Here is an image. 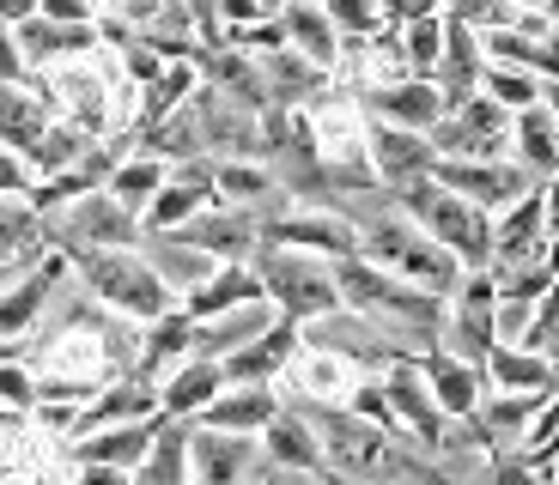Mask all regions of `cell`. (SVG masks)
Here are the masks:
<instances>
[{
	"instance_id": "obj_1",
	"label": "cell",
	"mask_w": 559,
	"mask_h": 485,
	"mask_svg": "<svg viewBox=\"0 0 559 485\" xmlns=\"http://www.w3.org/2000/svg\"><path fill=\"white\" fill-rule=\"evenodd\" d=\"M293 407L310 419V431H317L322 468L341 473V480H353V485H462L444 461H432L414 437H402V431L365 425L347 407H305V401H293Z\"/></svg>"
},
{
	"instance_id": "obj_2",
	"label": "cell",
	"mask_w": 559,
	"mask_h": 485,
	"mask_svg": "<svg viewBox=\"0 0 559 485\" xmlns=\"http://www.w3.org/2000/svg\"><path fill=\"white\" fill-rule=\"evenodd\" d=\"M335 291H341V310H353V316H365L371 328L390 340L402 359H432L438 352V322H444V304L438 298H426V291H414L407 279L383 274V267L371 262H335Z\"/></svg>"
},
{
	"instance_id": "obj_3",
	"label": "cell",
	"mask_w": 559,
	"mask_h": 485,
	"mask_svg": "<svg viewBox=\"0 0 559 485\" xmlns=\"http://www.w3.org/2000/svg\"><path fill=\"white\" fill-rule=\"evenodd\" d=\"M395 207L432 237L462 274H487L492 267V219L480 207H468L462 194L438 189L432 177H419V182H407V189H395Z\"/></svg>"
},
{
	"instance_id": "obj_4",
	"label": "cell",
	"mask_w": 559,
	"mask_h": 485,
	"mask_svg": "<svg viewBox=\"0 0 559 485\" xmlns=\"http://www.w3.org/2000/svg\"><path fill=\"white\" fill-rule=\"evenodd\" d=\"M68 267H73V286H80L98 310H110L116 322H134V328H146V322H158L165 310H177V298L158 286V274L140 262V250L73 255Z\"/></svg>"
},
{
	"instance_id": "obj_5",
	"label": "cell",
	"mask_w": 559,
	"mask_h": 485,
	"mask_svg": "<svg viewBox=\"0 0 559 485\" xmlns=\"http://www.w3.org/2000/svg\"><path fill=\"white\" fill-rule=\"evenodd\" d=\"M255 286H262V298L274 304V316H286L293 328H305V322L317 316H335L341 310V291H335V267L317 262V255H298V250H255L250 262Z\"/></svg>"
},
{
	"instance_id": "obj_6",
	"label": "cell",
	"mask_w": 559,
	"mask_h": 485,
	"mask_svg": "<svg viewBox=\"0 0 559 485\" xmlns=\"http://www.w3.org/2000/svg\"><path fill=\"white\" fill-rule=\"evenodd\" d=\"M43 231H49V250L56 255H98V250H134L140 243V219L134 213H122L104 189L80 194L73 207H61L56 219H43Z\"/></svg>"
},
{
	"instance_id": "obj_7",
	"label": "cell",
	"mask_w": 559,
	"mask_h": 485,
	"mask_svg": "<svg viewBox=\"0 0 559 485\" xmlns=\"http://www.w3.org/2000/svg\"><path fill=\"white\" fill-rule=\"evenodd\" d=\"M68 255H37L31 267H19L7 286H0V347L25 352V340L43 328V316H49V304H56V291L68 286Z\"/></svg>"
},
{
	"instance_id": "obj_8",
	"label": "cell",
	"mask_w": 559,
	"mask_h": 485,
	"mask_svg": "<svg viewBox=\"0 0 559 485\" xmlns=\"http://www.w3.org/2000/svg\"><path fill=\"white\" fill-rule=\"evenodd\" d=\"M432 182H438V189H450V194H462V201L480 207L487 219H499L504 207H518L523 194L542 189V182H530V170H523L518 158H462V165L438 158Z\"/></svg>"
},
{
	"instance_id": "obj_9",
	"label": "cell",
	"mask_w": 559,
	"mask_h": 485,
	"mask_svg": "<svg viewBox=\"0 0 559 485\" xmlns=\"http://www.w3.org/2000/svg\"><path fill=\"white\" fill-rule=\"evenodd\" d=\"M426 140H432V158H450V165H462V158H511V116L492 97H468V104L438 116V128Z\"/></svg>"
},
{
	"instance_id": "obj_10",
	"label": "cell",
	"mask_w": 559,
	"mask_h": 485,
	"mask_svg": "<svg viewBox=\"0 0 559 485\" xmlns=\"http://www.w3.org/2000/svg\"><path fill=\"white\" fill-rule=\"evenodd\" d=\"M492 274H462V286L450 291L444 322H438V352L462 364H487V352L499 347L492 340Z\"/></svg>"
},
{
	"instance_id": "obj_11",
	"label": "cell",
	"mask_w": 559,
	"mask_h": 485,
	"mask_svg": "<svg viewBox=\"0 0 559 485\" xmlns=\"http://www.w3.org/2000/svg\"><path fill=\"white\" fill-rule=\"evenodd\" d=\"M262 243H267V250L317 255V262H329V267L359 255V231H353L335 207H293V213H280V219L262 225Z\"/></svg>"
},
{
	"instance_id": "obj_12",
	"label": "cell",
	"mask_w": 559,
	"mask_h": 485,
	"mask_svg": "<svg viewBox=\"0 0 559 485\" xmlns=\"http://www.w3.org/2000/svg\"><path fill=\"white\" fill-rule=\"evenodd\" d=\"M378 388H383V401H390V419H395V431L402 437H414L426 456L438 461V449H444V431H450V419L432 407V395H426V376H419V364H407V359H395V364H383L378 371Z\"/></svg>"
},
{
	"instance_id": "obj_13",
	"label": "cell",
	"mask_w": 559,
	"mask_h": 485,
	"mask_svg": "<svg viewBox=\"0 0 559 485\" xmlns=\"http://www.w3.org/2000/svg\"><path fill=\"white\" fill-rule=\"evenodd\" d=\"M182 468H189V485H250L262 473V449H255V437H219V431L189 425Z\"/></svg>"
},
{
	"instance_id": "obj_14",
	"label": "cell",
	"mask_w": 559,
	"mask_h": 485,
	"mask_svg": "<svg viewBox=\"0 0 559 485\" xmlns=\"http://www.w3.org/2000/svg\"><path fill=\"white\" fill-rule=\"evenodd\" d=\"M432 140L426 134H407V128H383V122H365V170L383 194L407 189V182L432 177Z\"/></svg>"
},
{
	"instance_id": "obj_15",
	"label": "cell",
	"mask_w": 559,
	"mask_h": 485,
	"mask_svg": "<svg viewBox=\"0 0 559 485\" xmlns=\"http://www.w3.org/2000/svg\"><path fill=\"white\" fill-rule=\"evenodd\" d=\"M365 122H383V128H407V134H432L438 116H444V97L432 92V80H390V85H371V92H353Z\"/></svg>"
},
{
	"instance_id": "obj_16",
	"label": "cell",
	"mask_w": 559,
	"mask_h": 485,
	"mask_svg": "<svg viewBox=\"0 0 559 485\" xmlns=\"http://www.w3.org/2000/svg\"><path fill=\"white\" fill-rule=\"evenodd\" d=\"M13 43H19V56H25L31 80H43V73H56V68H73V61H92L104 49L98 25H49V19L13 25Z\"/></svg>"
},
{
	"instance_id": "obj_17",
	"label": "cell",
	"mask_w": 559,
	"mask_h": 485,
	"mask_svg": "<svg viewBox=\"0 0 559 485\" xmlns=\"http://www.w3.org/2000/svg\"><path fill=\"white\" fill-rule=\"evenodd\" d=\"M182 237H189L207 262H219V267H250L255 250H262V225H255L250 213H238V207H219V201L182 225Z\"/></svg>"
},
{
	"instance_id": "obj_18",
	"label": "cell",
	"mask_w": 559,
	"mask_h": 485,
	"mask_svg": "<svg viewBox=\"0 0 559 485\" xmlns=\"http://www.w3.org/2000/svg\"><path fill=\"white\" fill-rule=\"evenodd\" d=\"M298 347H305L298 328L286 316H274V322H267V334H255L250 347L231 352L219 371H225V383H231V388H280V376H286V364L298 359Z\"/></svg>"
},
{
	"instance_id": "obj_19",
	"label": "cell",
	"mask_w": 559,
	"mask_h": 485,
	"mask_svg": "<svg viewBox=\"0 0 559 485\" xmlns=\"http://www.w3.org/2000/svg\"><path fill=\"white\" fill-rule=\"evenodd\" d=\"M165 419H146V425H110L92 431V437H68V461L73 468H116V473H140V461L153 456Z\"/></svg>"
},
{
	"instance_id": "obj_20",
	"label": "cell",
	"mask_w": 559,
	"mask_h": 485,
	"mask_svg": "<svg viewBox=\"0 0 559 485\" xmlns=\"http://www.w3.org/2000/svg\"><path fill=\"white\" fill-rule=\"evenodd\" d=\"M365 371H353L347 359H335V352H317V347H298V359L286 364V376H280V388L293 383V395H280V401H305V407H347L353 383H359Z\"/></svg>"
},
{
	"instance_id": "obj_21",
	"label": "cell",
	"mask_w": 559,
	"mask_h": 485,
	"mask_svg": "<svg viewBox=\"0 0 559 485\" xmlns=\"http://www.w3.org/2000/svg\"><path fill=\"white\" fill-rule=\"evenodd\" d=\"M146 419H158V388L140 383V376H116L80 407L73 437H92V431H110V425H146Z\"/></svg>"
},
{
	"instance_id": "obj_22",
	"label": "cell",
	"mask_w": 559,
	"mask_h": 485,
	"mask_svg": "<svg viewBox=\"0 0 559 485\" xmlns=\"http://www.w3.org/2000/svg\"><path fill=\"white\" fill-rule=\"evenodd\" d=\"M267 322H274V304H267V298H255V304H243V310H225V316L195 322V334H189V359L225 364L231 352L250 347L255 334H267Z\"/></svg>"
},
{
	"instance_id": "obj_23",
	"label": "cell",
	"mask_w": 559,
	"mask_h": 485,
	"mask_svg": "<svg viewBox=\"0 0 559 485\" xmlns=\"http://www.w3.org/2000/svg\"><path fill=\"white\" fill-rule=\"evenodd\" d=\"M255 449H262V461L280 468V473H322V444H317L310 419L298 413L293 401H280V413L267 419V431L255 437Z\"/></svg>"
},
{
	"instance_id": "obj_24",
	"label": "cell",
	"mask_w": 559,
	"mask_h": 485,
	"mask_svg": "<svg viewBox=\"0 0 559 485\" xmlns=\"http://www.w3.org/2000/svg\"><path fill=\"white\" fill-rule=\"evenodd\" d=\"M274 413H280V388H231V383H225L219 395L201 407L195 425L201 431H219V437H262Z\"/></svg>"
},
{
	"instance_id": "obj_25",
	"label": "cell",
	"mask_w": 559,
	"mask_h": 485,
	"mask_svg": "<svg viewBox=\"0 0 559 485\" xmlns=\"http://www.w3.org/2000/svg\"><path fill=\"white\" fill-rule=\"evenodd\" d=\"M134 250H140V262L153 267V274H158V286H165L170 298H177V304H182V298H189V291L201 286V279L213 274V267H219V262H207V255H201V250H195V243H189L182 231L140 237Z\"/></svg>"
},
{
	"instance_id": "obj_26",
	"label": "cell",
	"mask_w": 559,
	"mask_h": 485,
	"mask_svg": "<svg viewBox=\"0 0 559 485\" xmlns=\"http://www.w3.org/2000/svg\"><path fill=\"white\" fill-rule=\"evenodd\" d=\"M419 376H426V395H432V407L444 419H475L480 401H487V376H480V364H462V359L432 352V359H419Z\"/></svg>"
},
{
	"instance_id": "obj_27",
	"label": "cell",
	"mask_w": 559,
	"mask_h": 485,
	"mask_svg": "<svg viewBox=\"0 0 559 485\" xmlns=\"http://www.w3.org/2000/svg\"><path fill=\"white\" fill-rule=\"evenodd\" d=\"M274 25H280V43H286L298 61H310L317 73H329V80H335L341 31L329 25V13H322V7H293V0H286V7L274 13Z\"/></svg>"
},
{
	"instance_id": "obj_28",
	"label": "cell",
	"mask_w": 559,
	"mask_h": 485,
	"mask_svg": "<svg viewBox=\"0 0 559 485\" xmlns=\"http://www.w3.org/2000/svg\"><path fill=\"white\" fill-rule=\"evenodd\" d=\"M189 334H195V322L182 316V310H165L158 322H146L134 340V376L140 383H165L170 371H177L182 359H189Z\"/></svg>"
},
{
	"instance_id": "obj_29",
	"label": "cell",
	"mask_w": 559,
	"mask_h": 485,
	"mask_svg": "<svg viewBox=\"0 0 559 485\" xmlns=\"http://www.w3.org/2000/svg\"><path fill=\"white\" fill-rule=\"evenodd\" d=\"M225 388V371L219 364H207V359H182L177 371L158 383V419H170V425H195L201 419V407L213 401Z\"/></svg>"
},
{
	"instance_id": "obj_30",
	"label": "cell",
	"mask_w": 559,
	"mask_h": 485,
	"mask_svg": "<svg viewBox=\"0 0 559 485\" xmlns=\"http://www.w3.org/2000/svg\"><path fill=\"white\" fill-rule=\"evenodd\" d=\"M49 122H56V110H49L43 80H31V85H7V80H0V146H7V153L25 158Z\"/></svg>"
},
{
	"instance_id": "obj_31",
	"label": "cell",
	"mask_w": 559,
	"mask_h": 485,
	"mask_svg": "<svg viewBox=\"0 0 559 485\" xmlns=\"http://www.w3.org/2000/svg\"><path fill=\"white\" fill-rule=\"evenodd\" d=\"M480 376H487V395H554L559 388L554 364L542 352H523V347H492Z\"/></svg>"
},
{
	"instance_id": "obj_32",
	"label": "cell",
	"mask_w": 559,
	"mask_h": 485,
	"mask_svg": "<svg viewBox=\"0 0 559 485\" xmlns=\"http://www.w3.org/2000/svg\"><path fill=\"white\" fill-rule=\"evenodd\" d=\"M511 158L530 170V182H554L559 177V122L535 104V110L511 116Z\"/></svg>"
},
{
	"instance_id": "obj_33",
	"label": "cell",
	"mask_w": 559,
	"mask_h": 485,
	"mask_svg": "<svg viewBox=\"0 0 559 485\" xmlns=\"http://www.w3.org/2000/svg\"><path fill=\"white\" fill-rule=\"evenodd\" d=\"M262 298V286H255V274L250 267H213L207 279H201L189 298H182V316L189 322H207V316H225V310H243V304H255Z\"/></svg>"
},
{
	"instance_id": "obj_34",
	"label": "cell",
	"mask_w": 559,
	"mask_h": 485,
	"mask_svg": "<svg viewBox=\"0 0 559 485\" xmlns=\"http://www.w3.org/2000/svg\"><path fill=\"white\" fill-rule=\"evenodd\" d=\"M195 85H201L195 61H170V68L158 73L146 92H140V110H134V128H128V134H146V128L170 122V116H177L189 97H195Z\"/></svg>"
},
{
	"instance_id": "obj_35",
	"label": "cell",
	"mask_w": 559,
	"mask_h": 485,
	"mask_svg": "<svg viewBox=\"0 0 559 485\" xmlns=\"http://www.w3.org/2000/svg\"><path fill=\"white\" fill-rule=\"evenodd\" d=\"M165 177H170L165 158H153V153H128L122 165H116V177L104 182V194H110V201H116L122 213H134V219H140V213H146V201H153V194L165 189Z\"/></svg>"
},
{
	"instance_id": "obj_36",
	"label": "cell",
	"mask_w": 559,
	"mask_h": 485,
	"mask_svg": "<svg viewBox=\"0 0 559 485\" xmlns=\"http://www.w3.org/2000/svg\"><path fill=\"white\" fill-rule=\"evenodd\" d=\"M85 146H92V140H85L80 128H68V122H49V128L37 134V146L25 153V170H31V182H43V177H68V170L85 158Z\"/></svg>"
},
{
	"instance_id": "obj_37",
	"label": "cell",
	"mask_w": 559,
	"mask_h": 485,
	"mask_svg": "<svg viewBox=\"0 0 559 485\" xmlns=\"http://www.w3.org/2000/svg\"><path fill=\"white\" fill-rule=\"evenodd\" d=\"M395 37H402V73H407V80H432L438 49H444V13L414 19V25H402Z\"/></svg>"
},
{
	"instance_id": "obj_38",
	"label": "cell",
	"mask_w": 559,
	"mask_h": 485,
	"mask_svg": "<svg viewBox=\"0 0 559 485\" xmlns=\"http://www.w3.org/2000/svg\"><path fill=\"white\" fill-rule=\"evenodd\" d=\"M480 97H492L504 116H523L542 104V80L535 73H518V68H487L480 73Z\"/></svg>"
},
{
	"instance_id": "obj_39",
	"label": "cell",
	"mask_w": 559,
	"mask_h": 485,
	"mask_svg": "<svg viewBox=\"0 0 559 485\" xmlns=\"http://www.w3.org/2000/svg\"><path fill=\"white\" fill-rule=\"evenodd\" d=\"M322 13H329V25L341 31V43H353V37H378V31H390V25H383V13L371 7V0H322Z\"/></svg>"
},
{
	"instance_id": "obj_40",
	"label": "cell",
	"mask_w": 559,
	"mask_h": 485,
	"mask_svg": "<svg viewBox=\"0 0 559 485\" xmlns=\"http://www.w3.org/2000/svg\"><path fill=\"white\" fill-rule=\"evenodd\" d=\"M475 485H547V473L535 468L530 456H511V449H504V456H487V468H480Z\"/></svg>"
},
{
	"instance_id": "obj_41",
	"label": "cell",
	"mask_w": 559,
	"mask_h": 485,
	"mask_svg": "<svg viewBox=\"0 0 559 485\" xmlns=\"http://www.w3.org/2000/svg\"><path fill=\"white\" fill-rule=\"evenodd\" d=\"M116 56H122V73L140 85V92H146V85H153L158 73L170 68V61H158V49H153V43H140V37H122V43H116Z\"/></svg>"
},
{
	"instance_id": "obj_42",
	"label": "cell",
	"mask_w": 559,
	"mask_h": 485,
	"mask_svg": "<svg viewBox=\"0 0 559 485\" xmlns=\"http://www.w3.org/2000/svg\"><path fill=\"white\" fill-rule=\"evenodd\" d=\"M98 0H37V19L49 25H98Z\"/></svg>"
},
{
	"instance_id": "obj_43",
	"label": "cell",
	"mask_w": 559,
	"mask_h": 485,
	"mask_svg": "<svg viewBox=\"0 0 559 485\" xmlns=\"http://www.w3.org/2000/svg\"><path fill=\"white\" fill-rule=\"evenodd\" d=\"M25 194H31V170H25V158L0 146V201H19V207H25Z\"/></svg>"
},
{
	"instance_id": "obj_44",
	"label": "cell",
	"mask_w": 559,
	"mask_h": 485,
	"mask_svg": "<svg viewBox=\"0 0 559 485\" xmlns=\"http://www.w3.org/2000/svg\"><path fill=\"white\" fill-rule=\"evenodd\" d=\"M0 80L7 85H31V68H25V56H19V43H13V31L0 25Z\"/></svg>"
},
{
	"instance_id": "obj_45",
	"label": "cell",
	"mask_w": 559,
	"mask_h": 485,
	"mask_svg": "<svg viewBox=\"0 0 559 485\" xmlns=\"http://www.w3.org/2000/svg\"><path fill=\"white\" fill-rule=\"evenodd\" d=\"M535 80H559V25H547V37H542V56H535Z\"/></svg>"
},
{
	"instance_id": "obj_46",
	"label": "cell",
	"mask_w": 559,
	"mask_h": 485,
	"mask_svg": "<svg viewBox=\"0 0 559 485\" xmlns=\"http://www.w3.org/2000/svg\"><path fill=\"white\" fill-rule=\"evenodd\" d=\"M68 485H134V473H116V468H68Z\"/></svg>"
},
{
	"instance_id": "obj_47",
	"label": "cell",
	"mask_w": 559,
	"mask_h": 485,
	"mask_svg": "<svg viewBox=\"0 0 559 485\" xmlns=\"http://www.w3.org/2000/svg\"><path fill=\"white\" fill-rule=\"evenodd\" d=\"M542 219H547V243L559 237V177L542 182Z\"/></svg>"
},
{
	"instance_id": "obj_48",
	"label": "cell",
	"mask_w": 559,
	"mask_h": 485,
	"mask_svg": "<svg viewBox=\"0 0 559 485\" xmlns=\"http://www.w3.org/2000/svg\"><path fill=\"white\" fill-rule=\"evenodd\" d=\"M25 19H37V0H0V25L7 31L25 25Z\"/></svg>"
},
{
	"instance_id": "obj_49",
	"label": "cell",
	"mask_w": 559,
	"mask_h": 485,
	"mask_svg": "<svg viewBox=\"0 0 559 485\" xmlns=\"http://www.w3.org/2000/svg\"><path fill=\"white\" fill-rule=\"evenodd\" d=\"M542 110L559 122V80H547V85H542Z\"/></svg>"
},
{
	"instance_id": "obj_50",
	"label": "cell",
	"mask_w": 559,
	"mask_h": 485,
	"mask_svg": "<svg viewBox=\"0 0 559 485\" xmlns=\"http://www.w3.org/2000/svg\"><path fill=\"white\" fill-rule=\"evenodd\" d=\"M542 359L554 364V376H559V322H554V334H547V340H542Z\"/></svg>"
},
{
	"instance_id": "obj_51",
	"label": "cell",
	"mask_w": 559,
	"mask_h": 485,
	"mask_svg": "<svg viewBox=\"0 0 559 485\" xmlns=\"http://www.w3.org/2000/svg\"><path fill=\"white\" fill-rule=\"evenodd\" d=\"M535 13H542L547 25H559V0H542V7H535Z\"/></svg>"
},
{
	"instance_id": "obj_52",
	"label": "cell",
	"mask_w": 559,
	"mask_h": 485,
	"mask_svg": "<svg viewBox=\"0 0 559 485\" xmlns=\"http://www.w3.org/2000/svg\"><path fill=\"white\" fill-rule=\"evenodd\" d=\"M504 7H518V13H535V7H542V0H504Z\"/></svg>"
},
{
	"instance_id": "obj_53",
	"label": "cell",
	"mask_w": 559,
	"mask_h": 485,
	"mask_svg": "<svg viewBox=\"0 0 559 485\" xmlns=\"http://www.w3.org/2000/svg\"><path fill=\"white\" fill-rule=\"evenodd\" d=\"M280 7H286V0H280ZM293 7H322V0H293Z\"/></svg>"
},
{
	"instance_id": "obj_54",
	"label": "cell",
	"mask_w": 559,
	"mask_h": 485,
	"mask_svg": "<svg viewBox=\"0 0 559 485\" xmlns=\"http://www.w3.org/2000/svg\"><path fill=\"white\" fill-rule=\"evenodd\" d=\"M0 461H7V444H0Z\"/></svg>"
},
{
	"instance_id": "obj_55",
	"label": "cell",
	"mask_w": 559,
	"mask_h": 485,
	"mask_svg": "<svg viewBox=\"0 0 559 485\" xmlns=\"http://www.w3.org/2000/svg\"><path fill=\"white\" fill-rule=\"evenodd\" d=\"M547 485H559V480H547Z\"/></svg>"
}]
</instances>
